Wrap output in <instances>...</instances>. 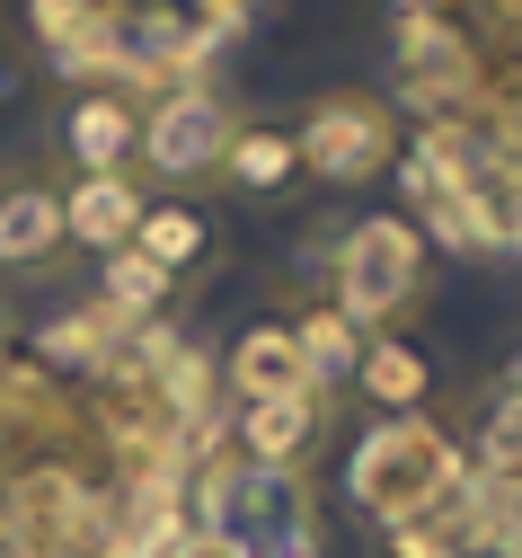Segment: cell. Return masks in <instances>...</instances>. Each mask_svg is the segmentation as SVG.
<instances>
[{
  "instance_id": "obj_10",
  "label": "cell",
  "mask_w": 522,
  "mask_h": 558,
  "mask_svg": "<svg viewBox=\"0 0 522 558\" xmlns=\"http://www.w3.org/2000/svg\"><path fill=\"white\" fill-rule=\"evenodd\" d=\"M328 416H337V399H319V390L257 399V408H240L231 444H240V461H266V470H311L328 452Z\"/></svg>"
},
{
  "instance_id": "obj_16",
  "label": "cell",
  "mask_w": 522,
  "mask_h": 558,
  "mask_svg": "<svg viewBox=\"0 0 522 558\" xmlns=\"http://www.w3.org/2000/svg\"><path fill=\"white\" fill-rule=\"evenodd\" d=\"M496 186H505V195L522 204V124H513L505 143H496Z\"/></svg>"
},
{
  "instance_id": "obj_4",
  "label": "cell",
  "mask_w": 522,
  "mask_h": 558,
  "mask_svg": "<svg viewBox=\"0 0 522 558\" xmlns=\"http://www.w3.org/2000/svg\"><path fill=\"white\" fill-rule=\"evenodd\" d=\"M292 143H302V178L372 186L399 160V107L381 89H328V98H311V116H292Z\"/></svg>"
},
{
  "instance_id": "obj_3",
  "label": "cell",
  "mask_w": 522,
  "mask_h": 558,
  "mask_svg": "<svg viewBox=\"0 0 522 558\" xmlns=\"http://www.w3.org/2000/svg\"><path fill=\"white\" fill-rule=\"evenodd\" d=\"M328 302L363 337L408 328L434 302V231L416 214H363V222H345L337 248H328Z\"/></svg>"
},
{
  "instance_id": "obj_5",
  "label": "cell",
  "mask_w": 522,
  "mask_h": 558,
  "mask_svg": "<svg viewBox=\"0 0 522 558\" xmlns=\"http://www.w3.org/2000/svg\"><path fill=\"white\" fill-rule=\"evenodd\" d=\"M240 107L213 98V89H169V98H142V143H133V169L160 178L169 195H195L213 169H221V143H231Z\"/></svg>"
},
{
  "instance_id": "obj_1",
  "label": "cell",
  "mask_w": 522,
  "mask_h": 558,
  "mask_svg": "<svg viewBox=\"0 0 522 558\" xmlns=\"http://www.w3.org/2000/svg\"><path fill=\"white\" fill-rule=\"evenodd\" d=\"M461 478H470V452L442 435L434 416H372V426L354 435V452H345V497L381 532L434 523L461 497Z\"/></svg>"
},
{
  "instance_id": "obj_2",
  "label": "cell",
  "mask_w": 522,
  "mask_h": 558,
  "mask_svg": "<svg viewBox=\"0 0 522 558\" xmlns=\"http://www.w3.org/2000/svg\"><path fill=\"white\" fill-rule=\"evenodd\" d=\"M204 549L213 558H328V506L311 470L213 461L204 478Z\"/></svg>"
},
{
  "instance_id": "obj_14",
  "label": "cell",
  "mask_w": 522,
  "mask_h": 558,
  "mask_svg": "<svg viewBox=\"0 0 522 558\" xmlns=\"http://www.w3.org/2000/svg\"><path fill=\"white\" fill-rule=\"evenodd\" d=\"M292 345H302V364H311V390H319V399H345V390H354L363 328H354L337 302H311L302 319H292Z\"/></svg>"
},
{
  "instance_id": "obj_9",
  "label": "cell",
  "mask_w": 522,
  "mask_h": 558,
  "mask_svg": "<svg viewBox=\"0 0 522 558\" xmlns=\"http://www.w3.org/2000/svg\"><path fill=\"white\" fill-rule=\"evenodd\" d=\"M213 186L240 195V204H283L292 186H302V143H292V116H240L231 143H221Z\"/></svg>"
},
{
  "instance_id": "obj_11",
  "label": "cell",
  "mask_w": 522,
  "mask_h": 558,
  "mask_svg": "<svg viewBox=\"0 0 522 558\" xmlns=\"http://www.w3.org/2000/svg\"><path fill=\"white\" fill-rule=\"evenodd\" d=\"M434 355L416 345V328H381V337H363V364H354V390L345 399H372V416H425L434 399Z\"/></svg>"
},
{
  "instance_id": "obj_15",
  "label": "cell",
  "mask_w": 522,
  "mask_h": 558,
  "mask_svg": "<svg viewBox=\"0 0 522 558\" xmlns=\"http://www.w3.org/2000/svg\"><path fill=\"white\" fill-rule=\"evenodd\" d=\"M178 311V284L160 266H142L133 248L98 257V319H169Z\"/></svg>"
},
{
  "instance_id": "obj_6",
  "label": "cell",
  "mask_w": 522,
  "mask_h": 558,
  "mask_svg": "<svg viewBox=\"0 0 522 558\" xmlns=\"http://www.w3.org/2000/svg\"><path fill=\"white\" fill-rule=\"evenodd\" d=\"M133 143H142L133 89H71L53 107V160L71 178H133Z\"/></svg>"
},
{
  "instance_id": "obj_13",
  "label": "cell",
  "mask_w": 522,
  "mask_h": 558,
  "mask_svg": "<svg viewBox=\"0 0 522 558\" xmlns=\"http://www.w3.org/2000/svg\"><path fill=\"white\" fill-rule=\"evenodd\" d=\"M142 204H151V186H142V178H62V240L116 257V248H133Z\"/></svg>"
},
{
  "instance_id": "obj_7",
  "label": "cell",
  "mask_w": 522,
  "mask_h": 558,
  "mask_svg": "<svg viewBox=\"0 0 522 558\" xmlns=\"http://www.w3.org/2000/svg\"><path fill=\"white\" fill-rule=\"evenodd\" d=\"M71 257L62 240V186L27 160L0 169V284H36V275H53Z\"/></svg>"
},
{
  "instance_id": "obj_12",
  "label": "cell",
  "mask_w": 522,
  "mask_h": 558,
  "mask_svg": "<svg viewBox=\"0 0 522 558\" xmlns=\"http://www.w3.org/2000/svg\"><path fill=\"white\" fill-rule=\"evenodd\" d=\"M221 381H231L240 408L257 399H302L311 390V364H302V345H292V319H248L231 337V355H221Z\"/></svg>"
},
{
  "instance_id": "obj_17",
  "label": "cell",
  "mask_w": 522,
  "mask_h": 558,
  "mask_svg": "<svg viewBox=\"0 0 522 558\" xmlns=\"http://www.w3.org/2000/svg\"><path fill=\"white\" fill-rule=\"evenodd\" d=\"M505 248L522 257V204H513V214H505Z\"/></svg>"
},
{
  "instance_id": "obj_8",
  "label": "cell",
  "mask_w": 522,
  "mask_h": 558,
  "mask_svg": "<svg viewBox=\"0 0 522 558\" xmlns=\"http://www.w3.org/2000/svg\"><path fill=\"white\" fill-rule=\"evenodd\" d=\"M133 257L160 266L169 284H178V302H186L204 275L221 266V222H213V204H195V195H151V204H142V222H133Z\"/></svg>"
}]
</instances>
